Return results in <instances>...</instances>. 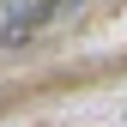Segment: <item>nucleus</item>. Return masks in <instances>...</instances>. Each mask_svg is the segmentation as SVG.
Returning a JSON list of instances; mask_svg holds the SVG:
<instances>
[{"label": "nucleus", "mask_w": 127, "mask_h": 127, "mask_svg": "<svg viewBox=\"0 0 127 127\" xmlns=\"http://www.w3.org/2000/svg\"><path fill=\"white\" fill-rule=\"evenodd\" d=\"M12 18L0 24V36H18V30H30V24H42V18H55L61 6H6Z\"/></svg>", "instance_id": "f257e3e1"}]
</instances>
